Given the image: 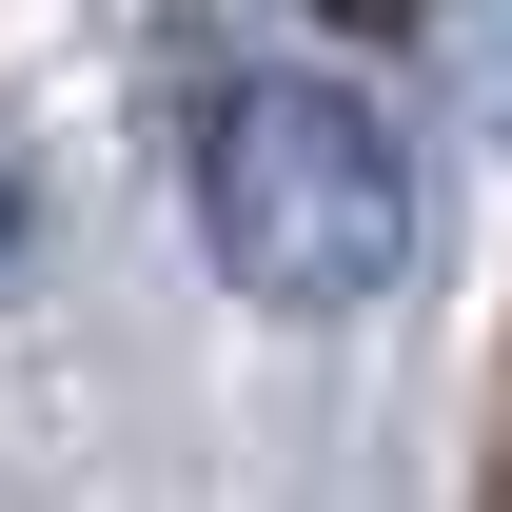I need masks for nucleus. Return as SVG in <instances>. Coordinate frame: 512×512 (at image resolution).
Masks as SVG:
<instances>
[{
	"instance_id": "2",
	"label": "nucleus",
	"mask_w": 512,
	"mask_h": 512,
	"mask_svg": "<svg viewBox=\"0 0 512 512\" xmlns=\"http://www.w3.org/2000/svg\"><path fill=\"white\" fill-rule=\"evenodd\" d=\"M0 276H20V178H0Z\"/></svg>"
},
{
	"instance_id": "1",
	"label": "nucleus",
	"mask_w": 512,
	"mask_h": 512,
	"mask_svg": "<svg viewBox=\"0 0 512 512\" xmlns=\"http://www.w3.org/2000/svg\"><path fill=\"white\" fill-rule=\"evenodd\" d=\"M197 237H217V276L276 296V316H375L434 217H414L394 119L335 60H237L197 99Z\"/></svg>"
}]
</instances>
